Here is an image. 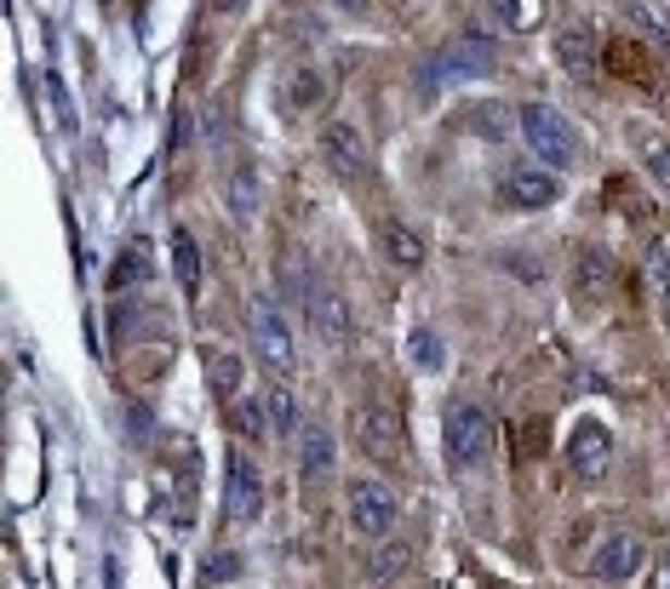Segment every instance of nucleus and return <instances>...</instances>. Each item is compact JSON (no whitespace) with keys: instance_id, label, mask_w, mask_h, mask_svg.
Masks as SVG:
<instances>
[{"instance_id":"f257e3e1","label":"nucleus","mask_w":670,"mask_h":589,"mask_svg":"<svg viewBox=\"0 0 670 589\" xmlns=\"http://www.w3.org/2000/svg\"><path fill=\"white\" fill-rule=\"evenodd\" d=\"M441 452L453 469H482L494 458V413L482 401H453L447 406V429H441Z\"/></svg>"},{"instance_id":"f03ea898","label":"nucleus","mask_w":670,"mask_h":589,"mask_svg":"<svg viewBox=\"0 0 670 589\" xmlns=\"http://www.w3.org/2000/svg\"><path fill=\"white\" fill-rule=\"evenodd\" d=\"M522 138L533 155H545V167L550 172H568L578 161V132L568 126L562 109H550V103H522Z\"/></svg>"},{"instance_id":"7ed1b4c3","label":"nucleus","mask_w":670,"mask_h":589,"mask_svg":"<svg viewBox=\"0 0 670 589\" xmlns=\"http://www.w3.org/2000/svg\"><path fill=\"white\" fill-rule=\"evenodd\" d=\"M395 520H401V498L385 481H373V475L350 481V527H355V538L385 543L395 532Z\"/></svg>"},{"instance_id":"20e7f679","label":"nucleus","mask_w":670,"mask_h":589,"mask_svg":"<svg viewBox=\"0 0 670 589\" xmlns=\"http://www.w3.org/2000/svg\"><path fill=\"white\" fill-rule=\"evenodd\" d=\"M499 200L516 212H539V207H556L562 200V177H556L545 161H510L499 172Z\"/></svg>"},{"instance_id":"39448f33","label":"nucleus","mask_w":670,"mask_h":589,"mask_svg":"<svg viewBox=\"0 0 670 589\" xmlns=\"http://www.w3.org/2000/svg\"><path fill=\"white\" fill-rule=\"evenodd\" d=\"M350 435L355 446L367 452V458H401V441H407V429H401V413L385 401H367V406H355L350 413Z\"/></svg>"},{"instance_id":"423d86ee","label":"nucleus","mask_w":670,"mask_h":589,"mask_svg":"<svg viewBox=\"0 0 670 589\" xmlns=\"http://www.w3.org/2000/svg\"><path fill=\"white\" fill-rule=\"evenodd\" d=\"M223 515H230L235 527H253L264 515V475L247 452H230V458H223Z\"/></svg>"},{"instance_id":"0eeeda50","label":"nucleus","mask_w":670,"mask_h":589,"mask_svg":"<svg viewBox=\"0 0 670 589\" xmlns=\"http://www.w3.org/2000/svg\"><path fill=\"white\" fill-rule=\"evenodd\" d=\"M247 338H253V349L264 355V367H276V372L293 367V332H287L281 309L264 298V292L247 304Z\"/></svg>"},{"instance_id":"6e6552de","label":"nucleus","mask_w":670,"mask_h":589,"mask_svg":"<svg viewBox=\"0 0 670 589\" xmlns=\"http://www.w3.org/2000/svg\"><path fill=\"white\" fill-rule=\"evenodd\" d=\"M642 566H647V543H642L636 532H608V538L590 550V566H585V573L601 578V584H631Z\"/></svg>"},{"instance_id":"1a4fd4ad","label":"nucleus","mask_w":670,"mask_h":589,"mask_svg":"<svg viewBox=\"0 0 670 589\" xmlns=\"http://www.w3.org/2000/svg\"><path fill=\"white\" fill-rule=\"evenodd\" d=\"M608 464H613V429L601 418H578L568 435V469L596 481V475H608Z\"/></svg>"},{"instance_id":"9d476101","label":"nucleus","mask_w":670,"mask_h":589,"mask_svg":"<svg viewBox=\"0 0 670 589\" xmlns=\"http://www.w3.org/2000/svg\"><path fill=\"white\" fill-rule=\"evenodd\" d=\"M304 309H309V327H316V338H321L327 349H344L350 344V304L332 286H309Z\"/></svg>"},{"instance_id":"9b49d317","label":"nucleus","mask_w":670,"mask_h":589,"mask_svg":"<svg viewBox=\"0 0 670 589\" xmlns=\"http://www.w3.org/2000/svg\"><path fill=\"white\" fill-rule=\"evenodd\" d=\"M321 155H327V167L339 172V177H362V172H367V138H362L350 121H327Z\"/></svg>"},{"instance_id":"f8f14e48","label":"nucleus","mask_w":670,"mask_h":589,"mask_svg":"<svg viewBox=\"0 0 670 589\" xmlns=\"http://www.w3.org/2000/svg\"><path fill=\"white\" fill-rule=\"evenodd\" d=\"M573 286H578V298H585V304L608 298V292H613V258H608V246H578Z\"/></svg>"},{"instance_id":"ddd939ff","label":"nucleus","mask_w":670,"mask_h":589,"mask_svg":"<svg viewBox=\"0 0 670 589\" xmlns=\"http://www.w3.org/2000/svg\"><path fill=\"white\" fill-rule=\"evenodd\" d=\"M299 469H304V481H332V469H339L332 429H321V424H304L299 429Z\"/></svg>"},{"instance_id":"4468645a","label":"nucleus","mask_w":670,"mask_h":589,"mask_svg":"<svg viewBox=\"0 0 670 589\" xmlns=\"http://www.w3.org/2000/svg\"><path fill=\"white\" fill-rule=\"evenodd\" d=\"M596 47H601V40H596V24H590V17H573V24L556 29V63H562V70H573V75L590 70Z\"/></svg>"},{"instance_id":"2eb2a0df","label":"nucleus","mask_w":670,"mask_h":589,"mask_svg":"<svg viewBox=\"0 0 670 589\" xmlns=\"http://www.w3.org/2000/svg\"><path fill=\"white\" fill-rule=\"evenodd\" d=\"M327 103V75L321 63H293V75H287V109L293 115H309V109Z\"/></svg>"},{"instance_id":"dca6fc26","label":"nucleus","mask_w":670,"mask_h":589,"mask_svg":"<svg viewBox=\"0 0 670 589\" xmlns=\"http://www.w3.org/2000/svg\"><path fill=\"white\" fill-rule=\"evenodd\" d=\"M487 63H494V52H487L482 40H453V47L436 58V70L447 81H471V75H487Z\"/></svg>"},{"instance_id":"f3484780","label":"nucleus","mask_w":670,"mask_h":589,"mask_svg":"<svg viewBox=\"0 0 670 589\" xmlns=\"http://www.w3.org/2000/svg\"><path fill=\"white\" fill-rule=\"evenodd\" d=\"M631 144L642 149V167L654 172V184L670 189V138H665V132H654V126H631Z\"/></svg>"},{"instance_id":"a211bd4d","label":"nucleus","mask_w":670,"mask_h":589,"mask_svg":"<svg viewBox=\"0 0 670 589\" xmlns=\"http://www.w3.org/2000/svg\"><path fill=\"white\" fill-rule=\"evenodd\" d=\"M264 418H270V435H299V395H293V383H270V390H264Z\"/></svg>"},{"instance_id":"6ab92c4d","label":"nucleus","mask_w":670,"mask_h":589,"mask_svg":"<svg viewBox=\"0 0 670 589\" xmlns=\"http://www.w3.org/2000/svg\"><path fill=\"white\" fill-rule=\"evenodd\" d=\"M385 258L401 263V269H418V263H424V235L407 230L401 218H390V223H385Z\"/></svg>"},{"instance_id":"aec40b11","label":"nucleus","mask_w":670,"mask_h":589,"mask_svg":"<svg viewBox=\"0 0 670 589\" xmlns=\"http://www.w3.org/2000/svg\"><path fill=\"white\" fill-rule=\"evenodd\" d=\"M144 281H149V241H126L115 269H109V286L126 292V286H144Z\"/></svg>"},{"instance_id":"412c9836","label":"nucleus","mask_w":670,"mask_h":589,"mask_svg":"<svg viewBox=\"0 0 670 589\" xmlns=\"http://www.w3.org/2000/svg\"><path fill=\"white\" fill-rule=\"evenodd\" d=\"M172 269H178V292H184V298H200V246L184 230L172 235Z\"/></svg>"},{"instance_id":"4be33fe9","label":"nucleus","mask_w":670,"mask_h":589,"mask_svg":"<svg viewBox=\"0 0 670 589\" xmlns=\"http://www.w3.org/2000/svg\"><path fill=\"white\" fill-rule=\"evenodd\" d=\"M647 286H654V298L665 309V321H670V241H647Z\"/></svg>"},{"instance_id":"5701e85b","label":"nucleus","mask_w":670,"mask_h":589,"mask_svg":"<svg viewBox=\"0 0 670 589\" xmlns=\"http://www.w3.org/2000/svg\"><path fill=\"white\" fill-rule=\"evenodd\" d=\"M230 429H235L241 441H264V435H270V418H264V395H258V401H235V406H230Z\"/></svg>"},{"instance_id":"b1692460","label":"nucleus","mask_w":670,"mask_h":589,"mask_svg":"<svg viewBox=\"0 0 670 589\" xmlns=\"http://www.w3.org/2000/svg\"><path fill=\"white\" fill-rule=\"evenodd\" d=\"M230 212L241 223H253V212H258V172L253 167H235V177H230Z\"/></svg>"},{"instance_id":"393cba45","label":"nucleus","mask_w":670,"mask_h":589,"mask_svg":"<svg viewBox=\"0 0 670 589\" xmlns=\"http://www.w3.org/2000/svg\"><path fill=\"white\" fill-rule=\"evenodd\" d=\"M401 566H407V543H401V538H385V543H378V555L367 561V578H373V584H390Z\"/></svg>"},{"instance_id":"a878e982","label":"nucleus","mask_w":670,"mask_h":589,"mask_svg":"<svg viewBox=\"0 0 670 589\" xmlns=\"http://www.w3.org/2000/svg\"><path fill=\"white\" fill-rule=\"evenodd\" d=\"M207 378H212L218 401L235 395V390H241V355H212V360H207Z\"/></svg>"},{"instance_id":"bb28decb","label":"nucleus","mask_w":670,"mask_h":589,"mask_svg":"<svg viewBox=\"0 0 670 589\" xmlns=\"http://www.w3.org/2000/svg\"><path fill=\"white\" fill-rule=\"evenodd\" d=\"M487 17H504V29H533L545 17V7H522V0H504V7H487Z\"/></svg>"},{"instance_id":"cd10ccee","label":"nucleus","mask_w":670,"mask_h":589,"mask_svg":"<svg viewBox=\"0 0 670 589\" xmlns=\"http://www.w3.org/2000/svg\"><path fill=\"white\" fill-rule=\"evenodd\" d=\"M413 355H418V367H441V344H436V332H413Z\"/></svg>"},{"instance_id":"c85d7f7f","label":"nucleus","mask_w":670,"mask_h":589,"mask_svg":"<svg viewBox=\"0 0 670 589\" xmlns=\"http://www.w3.org/2000/svg\"><path fill=\"white\" fill-rule=\"evenodd\" d=\"M235 573H241V561H235L230 550H218V555L207 561V578H212V584H230Z\"/></svg>"}]
</instances>
